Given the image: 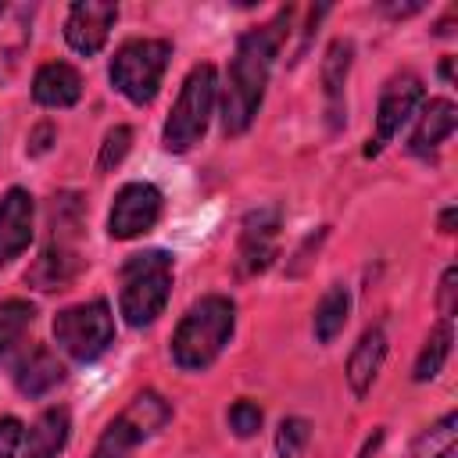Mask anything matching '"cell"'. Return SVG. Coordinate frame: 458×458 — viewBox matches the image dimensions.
<instances>
[{"instance_id":"23","label":"cell","mask_w":458,"mask_h":458,"mask_svg":"<svg viewBox=\"0 0 458 458\" xmlns=\"http://www.w3.org/2000/svg\"><path fill=\"white\" fill-rule=\"evenodd\" d=\"M32 315H36L32 304H25V301H4L0 304V358H7L25 340Z\"/></svg>"},{"instance_id":"18","label":"cell","mask_w":458,"mask_h":458,"mask_svg":"<svg viewBox=\"0 0 458 458\" xmlns=\"http://www.w3.org/2000/svg\"><path fill=\"white\" fill-rule=\"evenodd\" d=\"M454 125H458V107H454L451 100L437 97V100H429V104L422 107L408 147H411L415 154H429V150H437V147L454 132Z\"/></svg>"},{"instance_id":"11","label":"cell","mask_w":458,"mask_h":458,"mask_svg":"<svg viewBox=\"0 0 458 458\" xmlns=\"http://www.w3.org/2000/svg\"><path fill=\"white\" fill-rule=\"evenodd\" d=\"M276 240H279V211L276 208L250 211L240 233V272L243 276L265 272L276 258Z\"/></svg>"},{"instance_id":"7","label":"cell","mask_w":458,"mask_h":458,"mask_svg":"<svg viewBox=\"0 0 458 458\" xmlns=\"http://www.w3.org/2000/svg\"><path fill=\"white\" fill-rule=\"evenodd\" d=\"M54 340L75 361L100 358L114 340V315H111L107 301H86V304L57 311L54 315Z\"/></svg>"},{"instance_id":"9","label":"cell","mask_w":458,"mask_h":458,"mask_svg":"<svg viewBox=\"0 0 458 458\" xmlns=\"http://www.w3.org/2000/svg\"><path fill=\"white\" fill-rule=\"evenodd\" d=\"M419 104H422V82H419L415 75L404 72V75L390 79L386 89H383V97H379V111H376V140H369L365 154H369V157L379 154V147L390 143V140L401 132V125L415 114Z\"/></svg>"},{"instance_id":"29","label":"cell","mask_w":458,"mask_h":458,"mask_svg":"<svg viewBox=\"0 0 458 458\" xmlns=\"http://www.w3.org/2000/svg\"><path fill=\"white\" fill-rule=\"evenodd\" d=\"M454 268H447L444 272V279H440V315L444 318H451V311H454Z\"/></svg>"},{"instance_id":"8","label":"cell","mask_w":458,"mask_h":458,"mask_svg":"<svg viewBox=\"0 0 458 458\" xmlns=\"http://www.w3.org/2000/svg\"><path fill=\"white\" fill-rule=\"evenodd\" d=\"M157 215H161L157 186H150V182H125L114 193V204H111V215H107V233L114 240L143 236V233L154 229Z\"/></svg>"},{"instance_id":"28","label":"cell","mask_w":458,"mask_h":458,"mask_svg":"<svg viewBox=\"0 0 458 458\" xmlns=\"http://www.w3.org/2000/svg\"><path fill=\"white\" fill-rule=\"evenodd\" d=\"M21 422L18 419H0V458H14L21 447Z\"/></svg>"},{"instance_id":"16","label":"cell","mask_w":458,"mask_h":458,"mask_svg":"<svg viewBox=\"0 0 458 458\" xmlns=\"http://www.w3.org/2000/svg\"><path fill=\"white\" fill-rule=\"evenodd\" d=\"M68 429H72V419L64 408H47L32 429L21 437V458H57L68 444Z\"/></svg>"},{"instance_id":"24","label":"cell","mask_w":458,"mask_h":458,"mask_svg":"<svg viewBox=\"0 0 458 458\" xmlns=\"http://www.w3.org/2000/svg\"><path fill=\"white\" fill-rule=\"evenodd\" d=\"M454 426H458V415L447 411L437 426H429L415 447H411V458H454Z\"/></svg>"},{"instance_id":"15","label":"cell","mask_w":458,"mask_h":458,"mask_svg":"<svg viewBox=\"0 0 458 458\" xmlns=\"http://www.w3.org/2000/svg\"><path fill=\"white\" fill-rule=\"evenodd\" d=\"M79 254H75V247H68L64 240H54L50 247H43V254L32 261V268H29V283L36 286V290H64L75 276H79Z\"/></svg>"},{"instance_id":"30","label":"cell","mask_w":458,"mask_h":458,"mask_svg":"<svg viewBox=\"0 0 458 458\" xmlns=\"http://www.w3.org/2000/svg\"><path fill=\"white\" fill-rule=\"evenodd\" d=\"M451 222H454V208H447V211L440 215V229H444V233H454V229H451Z\"/></svg>"},{"instance_id":"5","label":"cell","mask_w":458,"mask_h":458,"mask_svg":"<svg viewBox=\"0 0 458 458\" xmlns=\"http://www.w3.org/2000/svg\"><path fill=\"white\" fill-rule=\"evenodd\" d=\"M168 57H172V47L165 39H129L111 57V86L125 100L143 107L157 97Z\"/></svg>"},{"instance_id":"17","label":"cell","mask_w":458,"mask_h":458,"mask_svg":"<svg viewBox=\"0 0 458 458\" xmlns=\"http://www.w3.org/2000/svg\"><path fill=\"white\" fill-rule=\"evenodd\" d=\"M351 54H354L351 39H333L322 57V93H326V111L333 129L344 122V82L351 72Z\"/></svg>"},{"instance_id":"19","label":"cell","mask_w":458,"mask_h":458,"mask_svg":"<svg viewBox=\"0 0 458 458\" xmlns=\"http://www.w3.org/2000/svg\"><path fill=\"white\" fill-rule=\"evenodd\" d=\"M29 47V7L0 4V82L11 79Z\"/></svg>"},{"instance_id":"21","label":"cell","mask_w":458,"mask_h":458,"mask_svg":"<svg viewBox=\"0 0 458 458\" xmlns=\"http://www.w3.org/2000/svg\"><path fill=\"white\" fill-rule=\"evenodd\" d=\"M347 311H351V293H347V286H329L326 293H322V301H318V308H315V340L318 344H333L336 340V333L344 329V322H347Z\"/></svg>"},{"instance_id":"2","label":"cell","mask_w":458,"mask_h":458,"mask_svg":"<svg viewBox=\"0 0 458 458\" xmlns=\"http://www.w3.org/2000/svg\"><path fill=\"white\" fill-rule=\"evenodd\" d=\"M233 326H236V304L229 297H218V293L200 297L182 315V322L175 326V336H172L175 365L186 372L208 369L222 354V347L229 344Z\"/></svg>"},{"instance_id":"6","label":"cell","mask_w":458,"mask_h":458,"mask_svg":"<svg viewBox=\"0 0 458 458\" xmlns=\"http://www.w3.org/2000/svg\"><path fill=\"white\" fill-rule=\"evenodd\" d=\"M172 419V408L161 394L143 390L129 401V408L111 419V426L104 429V437L97 440L93 458H129L143 440H150L165 422Z\"/></svg>"},{"instance_id":"26","label":"cell","mask_w":458,"mask_h":458,"mask_svg":"<svg viewBox=\"0 0 458 458\" xmlns=\"http://www.w3.org/2000/svg\"><path fill=\"white\" fill-rule=\"evenodd\" d=\"M129 143H132V129L129 125H114L104 143H100V154H97V168L100 172H111L114 165H122V157L129 154Z\"/></svg>"},{"instance_id":"14","label":"cell","mask_w":458,"mask_h":458,"mask_svg":"<svg viewBox=\"0 0 458 458\" xmlns=\"http://www.w3.org/2000/svg\"><path fill=\"white\" fill-rule=\"evenodd\" d=\"M32 97L43 107H72L82 97V75L64 61H50V64H43L36 72Z\"/></svg>"},{"instance_id":"3","label":"cell","mask_w":458,"mask_h":458,"mask_svg":"<svg viewBox=\"0 0 458 458\" xmlns=\"http://www.w3.org/2000/svg\"><path fill=\"white\" fill-rule=\"evenodd\" d=\"M172 290V254L165 250H143L132 254L118 272V308L129 326H150Z\"/></svg>"},{"instance_id":"22","label":"cell","mask_w":458,"mask_h":458,"mask_svg":"<svg viewBox=\"0 0 458 458\" xmlns=\"http://www.w3.org/2000/svg\"><path fill=\"white\" fill-rule=\"evenodd\" d=\"M451 340H454L451 322L440 318V322L429 329V336H426V344H422V351H419V361H415V372H411L419 383L433 379V376L444 369V361H447V354H451Z\"/></svg>"},{"instance_id":"4","label":"cell","mask_w":458,"mask_h":458,"mask_svg":"<svg viewBox=\"0 0 458 458\" xmlns=\"http://www.w3.org/2000/svg\"><path fill=\"white\" fill-rule=\"evenodd\" d=\"M215 97H218V75H215V68L211 64H197L186 75V82H182V89L175 97V107H172V114L165 122L161 140H165L168 150L182 154L193 143H200V136L208 132L211 111H215Z\"/></svg>"},{"instance_id":"10","label":"cell","mask_w":458,"mask_h":458,"mask_svg":"<svg viewBox=\"0 0 458 458\" xmlns=\"http://www.w3.org/2000/svg\"><path fill=\"white\" fill-rule=\"evenodd\" d=\"M118 18V4H97V0H82V4H72L68 11V21H64V39L72 50L93 57L107 36H111V25Z\"/></svg>"},{"instance_id":"12","label":"cell","mask_w":458,"mask_h":458,"mask_svg":"<svg viewBox=\"0 0 458 458\" xmlns=\"http://www.w3.org/2000/svg\"><path fill=\"white\" fill-rule=\"evenodd\" d=\"M32 240V197L25 190H7L0 197V265L18 258Z\"/></svg>"},{"instance_id":"27","label":"cell","mask_w":458,"mask_h":458,"mask_svg":"<svg viewBox=\"0 0 458 458\" xmlns=\"http://www.w3.org/2000/svg\"><path fill=\"white\" fill-rule=\"evenodd\" d=\"M229 426L236 437H254L261 429V408L254 401H236L229 408Z\"/></svg>"},{"instance_id":"1","label":"cell","mask_w":458,"mask_h":458,"mask_svg":"<svg viewBox=\"0 0 458 458\" xmlns=\"http://www.w3.org/2000/svg\"><path fill=\"white\" fill-rule=\"evenodd\" d=\"M286 11L261 25V29H250L240 43H236V54H233V64H229V75H225V93H222V129L229 136L243 132L261 100H265V86H268V75H272V61H276V50L283 43V25H286Z\"/></svg>"},{"instance_id":"20","label":"cell","mask_w":458,"mask_h":458,"mask_svg":"<svg viewBox=\"0 0 458 458\" xmlns=\"http://www.w3.org/2000/svg\"><path fill=\"white\" fill-rule=\"evenodd\" d=\"M61 379H64V365H61L57 354L47 351V347H36V351L21 361V369H18V390L29 394V397H43V394L54 390Z\"/></svg>"},{"instance_id":"13","label":"cell","mask_w":458,"mask_h":458,"mask_svg":"<svg viewBox=\"0 0 458 458\" xmlns=\"http://www.w3.org/2000/svg\"><path fill=\"white\" fill-rule=\"evenodd\" d=\"M383 358H386V333L379 326H372L361 333V340L354 344V351L347 358V383H351L354 397L369 394V386L376 383V376L383 369Z\"/></svg>"},{"instance_id":"25","label":"cell","mask_w":458,"mask_h":458,"mask_svg":"<svg viewBox=\"0 0 458 458\" xmlns=\"http://www.w3.org/2000/svg\"><path fill=\"white\" fill-rule=\"evenodd\" d=\"M308 440H311V426H308V419L290 415V419L279 422V433H276V454H279V458H301L304 447H308Z\"/></svg>"}]
</instances>
